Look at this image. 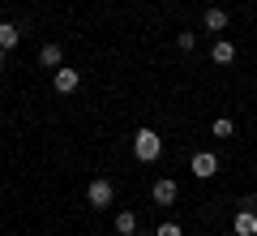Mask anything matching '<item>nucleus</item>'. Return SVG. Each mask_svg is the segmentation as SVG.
<instances>
[{"label": "nucleus", "mask_w": 257, "mask_h": 236, "mask_svg": "<svg viewBox=\"0 0 257 236\" xmlns=\"http://www.w3.org/2000/svg\"><path fill=\"white\" fill-rule=\"evenodd\" d=\"M133 154H138L142 164H155L159 154H163V137H159L155 129H138V137H133Z\"/></svg>", "instance_id": "obj_1"}, {"label": "nucleus", "mask_w": 257, "mask_h": 236, "mask_svg": "<svg viewBox=\"0 0 257 236\" xmlns=\"http://www.w3.org/2000/svg\"><path fill=\"white\" fill-rule=\"evenodd\" d=\"M86 198H90V206H94V210H103V206H111V198H116V185H111V181H103V176H99V181H90Z\"/></svg>", "instance_id": "obj_2"}, {"label": "nucleus", "mask_w": 257, "mask_h": 236, "mask_svg": "<svg viewBox=\"0 0 257 236\" xmlns=\"http://www.w3.org/2000/svg\"><path fill=\"white\" fill-rule=\"evenodd\" d=\"M189 168H193V176H197V181H210V176L219 172V159H214V150H197Z\"/></svg>", "instance_id": "obj_3"}, {"label": "nucleus", "mask_w": 257, "mask_h": 236, "mask_svg": "<svg viewBox=\"0 0 257 236\" xmlns=\"http://www.w3.org/2000/svg\"><path fill=\"white\" fill-rule=\"evenodd\" d=\"M231 227H236V236H257V202L253 198L244 202V210L236 215V223H231Z\"/></svg>", "instance_id": "obj_4"}, {"label": "nucleus", "mask_w": 257, "mask_h": 236, "mask_svg": "<svg viewBox=\"0 0 257 236\" xmlns=\"http://www.w3.org/2000/svg\"><path fill=\"white\" fill-rule=\"evenodd\" d=\"M77 82H82V73H77V69H56V91H60V95H73Z\"/></svg>", "instance_id": "obj_5"}, {"label": "nucleus", "mask_w": 257, "mask_h": 236, "mask_svg": "<svg viewBox=\"0 0 257 236\" xmlns=\"http://www.w3.org/2000/svg\"><path fill=\"white\" fill-rule=\"evenodd\" d=\"M176 193H180V189H176V181H155V193H150V198H155L159 206H172Z\"/></svg>", "instance_id": "obj_6"}, {"label": "nucleus", "mask_w": 257, "mask_h": 236, "mask_svg": "<svg viewBox=\"0 0 257 236\" xmlns=\"http://www.w3.org/2000/svg\"><path fill=\"white\" fill-rule=\"evenodd\" d=\"M210 60H214V64H231V60H236V47H231L227 39H214V47H210Z\"/></svg>", "instance_id": "obj_7"}, {"label": "nucleus", "mask_w": 257, "mask_h": 236, "mask_svg": "<svg viewBox=\"0 0 257 236\" xmlns=\"http://www.w3.org/2000/svg\"><path fill=\"white\" fill-rule=\"evenodd\" d=\"M60 43H43L39 47V64H43V69H60Z\"/></svg>", "instance_id": "obj_8"}, {"label": "nucleus", "mask_w": 257, "mask_h": 236, "mask_svg": "<svg viewBox=\"0 0 257 236\" xmlns=\"http://www.w3.org/2000/svg\"><path fill=\"white\" fill-rule=\"evenodd\" d=\"M206 30H210V35H223V30H227V9H206Z\"/></svg>", "instance_id": "obj_9"}, {"label": "nucleus", "mask_w": 257, "mask_h": 236, "mask_svg": "<svg viewBox=\"0 0 257 236\" xmlns=\"http://www.w3.org/2000/svg\"><path fill=\"white\" fill-rule=\"evenodd\" d=\"M18 43H22V30L13 26V22H0V47H5V52H13Z\"/></svg>", "instance_id": "obj_10"}, {"label": "nucleus", "mask_w": 257, "mask_h": 236, "mask_svg": "<svg viewBox=\"0 0 257 236\" xmlns=\"http://www.w3.org/2000/svg\"><path fill=\"white\" fill-rule=\"evenodd\" d=\"M138 232V215H133V210H120L116 215V236H133Z\"/></svg>", "instance_id": "obj_11"}, {"label": "nucleus", "mask_w": 257, "mask_h": 236, "mask_svg": "<svg viewBox=\"0 0 257 236\" xmlns=\"http://www.w3.org/2000/svg\"><path fill=\"white\" fill-rule=\"evenodd\" d=\"M176 43H180V52H193V43H197V35H189V30H180V35H176Z\"/></svg>", "instance_id": "obj_12"}, {"label": "nucleus", "mask_w": 257, "mask_h": 236, "mask_svg": "<svg viewBox=\"0 0 257 236\" xmlns=\"http://www.w3.org/2000/svg\"><path fill=\"white\" fill-rule=\"evenodd\" d=\"M214 137H231V120H227V116L214 120Z\"/></svg>", "instance_id": "obj_13"}, {"label": "nucleus", "mask_w": 257, "mask_h": 236, "mask_svg": "<svg viewBox=\"0 0 257 236\" xmlns=\"http://www.w3.org/2000/svg\"><path fill=\"white\" fill-rule=\"evenodd\" d=\"M155 236H180V223H159Z\"/></svg>", "instance_id": "obj_14"}, {"label": "nucleus", "mask_w": 257, "mask_h": 236, "mask_svg": "<svg viewBox=\"0 0 257 236\" xmlns=\"http://www.w3.org/2000/svg\"><path fill=\"white\" fill-rule=\"evenodd\" d=\"M0 69H5V47H0Z\"/></svg>", "instance_id": "obj_15"}]
</instances>
